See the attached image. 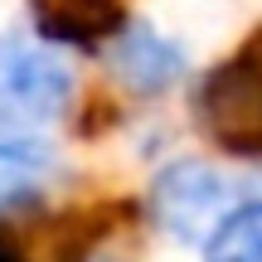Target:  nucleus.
<instances>
[{
    "mask_svg": "<svg viewBox=\"0 0 262 262\" xmlns=\"http://www.w3.org/2000/svg\"><path fill=\"white\" fill-rule=\"evenodd\" d=\"M73 97V68L39 34H0V131H39Z\"/></svg>",
    "mask_w": 262,
    "mask_h": 262,
    "instance_id": "1",
    "label": "nucleus"
},
{
    "mask_svg": "<svg viewBox=\"0 0 262 262\" xmlns=\"http://www.w3.org/2000/svg\"><path fill=\"white\" fill-rule=\"evenodd\" d=\"M199 131L228 156H262V29L194 93Z\"/></svg>",
    "mask_w": 262,
    "mask_h": 262,
    "instance_id": "2",
    "label": "nucleus"
},
{
    "mask_svg": "<svg viewBox=\"0 0 262 262\" xmlns=\"http://www.w3.org/2000/svg\"><path fill=\"white\" fill-rule=\"evenodd\" d=\"M150 204H156L160 228L175 233L180 243H209L214 228L228 219V185L204 160H175L160 170Z\"/></svg>",
    "mask_w": 262,
    "mask_h": 262,
    "instance_id": "3",
    "label": "nucleus"
},
{
    "mask_svg": "<svg viewBox=\"0 0 262 262\" xmlns=\"http://www.w3.org/2000/svg\"><path fill=\"white\" fill-rule=\"evenodd\" d=\"M29 15L49 44H97L126 29L122 0H29Z\"/></svg>",
    "mask_w": 262,
    "mask_h": 262,
    "instance_id": "4",
    "label": "nucleus"
},
{
    "mask_svg": "<svg viewBox=\"0 0 262 262\" xmlns=\"http://www.w3.org/2000/svg\"><path fill=\"white\" fill-rule=\"evenodd\" d=\"M180 63H185L180 44H170L165 34H156L150 25H136V19L112 44V73L122 78L131 93H160L165 83H175Z\"/></svg>",
    "mask_w": 262,
    "mask_h": 262,
    "instance_id": "5",
    "label": "nucleus"
},
{
    "mask_svg": "<svg viewBox=\"0 0 262 262\" xmlns=\"http://www.w3.org/2000/svg\"><path fill=\"white\" fill-rule=\"evenodd\" d=\"M54 180V156L39 141H0V214L34 204Z\"/></svg>",
    "mask_w": 262,
    "mask_h": 262,
    "instance_id": "6",
    "label": "nucleus"
},
{
    "mask_svg": "<svg viewBox=\"0 0 262 262\" xmlns=\"http://www.w3.org/2000/svg\"><path fill=\"white\" fill-rule=\"evenodd\" d=\"M204 262H262V204L228 214L209 238Z\"/></svg>",
    "mask_w": 262,
    "mask_h": 262,
    "instance_id": "7",
    "label": "nucleus"
},
{
    "mask_svg": "<svg viewBox=\"0 0 262 262\" xmlns=\"http://www.w3.org/2000/svg\"><path fill=\"white\" fill-rule=\"evenodd\" d=\"M0 262H25V257H15L10 248H0Z\"/></svg>",
    "mask_w": 262,
    "mask_h": 262,
    "instance_id": "8",
    "label": "nucleus"
}]
</instances>
